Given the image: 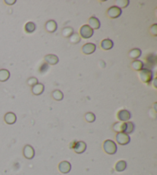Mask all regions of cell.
<instances>
[{
	"label": "cell",
	"instance_id": "obj_1",
	"mask_svg": "<svg viewBox=\"0 0 157 175\" xmlns=\"http://www.w3.org/2000/svg\"><path fill=\"white\" fill-rule=\"evenodd\" d=\"M139 76L142 82L145 83H150L153 79V73L150 69L143 68L140 71H139Z\"/></svg>",
	"mask_w": 157,
	"mask_h": 175
},
{
	"label": "cell",
	"instance_id": "obj_2",
	"mask_svg": "<svg viewBox=\"0 0 157 175\" xmlns=\"http://www.w3.org/2000/svg\"><path fill=\"white\" fill-rule=\"evenodd\" d=\"M103 148H104V151L108 154L113 155L117 153V146L114 141L111 140H107L104 142L103 144Z\"/></svg>",
	"mask_w": 157,
	"mask_h": 175
},
{
	"label": "cell",
	"instance_id": "obj_3",
	"mask_svg": "<svg viewBox=\"0 0 157 175\" xmlns=\"http://www.w3.org/2000/svg\"><path fill=\"white\" fill-rule=\"evenodd\" d=\"M80 35L84 39H89L94 35V29L88 25H84L80 29Z\"/></svg>",
	"mask_w": 157,
	"mask_h": 175
},
{
	"label": "cell",
	"instance_id": "obj_4",
	"mask_svg": "<svg viewBox=\"0 0 157 175\" xmlns=\"http://www.w3.org/2000/svg\"><path fill=\"white\" fill-rule=\"evenodd\" d=\"M116 140L120 145H127L130 142V137L123 132L117 133V134L116 135Z\"/></svg>",
	"mask_w": 157,
	"mask_h": 175
},
{
	"label": "cell",
	"instance_id": "obj_5",
	"mask_svg": "<svg viewBox=\"0 0 157 175\" xmlns=\"http://www.w3.org/2000/svg\"><path fill=\"white\" fill-rule=\"evenodd\" d=\"M107 16H109L111 19H117V18L120 17L122 14V10L120 8H118L117 6H111L107 10Z\"/></svg>",
	"mask_w": 157,
	"mask_h": 175
},
{
	"label": "cell",
	"instance_id": "obj_6",
	"mask_svg": "<svg viewBox=\"0 0 157 175\" xmlns=\"http://www.w3.org/2000/svg\"><path fill=\"white\" fill-rule=\"evenodd\" d=\"M117 118L120 122H127L131 118V114L127 109H121L117 114Z\"/></svg>",
	"mask_w": 157,
	"mask_h": 175
},
{
	"label": "cell",
	"instance_id": "obj_7",
	"mask_svg": "<svg viewBox=\"0 0 157 175\" xmlns=\"http://www.w3.org/2000/svg\"><path fill=\"white\" fill-rule=\"evenodd\" d=\"M23 155L26 159H32L35 157V150L31 145H25L23 148Z\"/></svg>",
	"mask_w": 157,
	"mask_h": 175
},
{
	"label": "cell",
	"instance_id": "obj_8",
	"mask_svg": "<svg viewBox=\"0 0 157 175\" xmlns=\"http://www.w3.org/2000/svg\"><path fill=\"white\" fill-rule=\"evenodd\" d=\"M58 170L62 174H68L71 170V164L68 161H61L58 165Z\"/></svg>",
	"mask_w": 157,
	"mask_h": 175
},
{
	"label": "cell",
	"instance_id": "obj_9",
	"mask_svg": "<svg viewBox=\"0 0 157 175\" xmlns=\"http://www.w3.org/2000/svg\"><path fill=\"white\" fill-rule=\"evenodd\" d=\"M87 144L84 141H76L74 146L73 150L77 153H82L86 150Z\"/></svg>",
	"mask_w": 157,
	"mask_h": 175
},
{
	"label": "cell",
	"instance_id": "obj_10",
	"mask_svg": "<svg viewBox=\"0 0 157 175\" xmlns=\"http://www.w3.org/2000/svg\"><path fill=\"white\" fill-rule=\"evenodd\" d=\"M96 45L94 43H86L82 47V52L86 55H90V54H92L95 52L96 50Z\"/></svg>",
	"mask_w": 157,
	"mask_h": 175
},
{
	"label": "cell",
	"instance_id": "obj_11",
	"mask_svg": "<svg viewBox=\"0 0 157 175\" xmlns=\"http://www.w3.org/2000/svg\"><path fill=\"white\" fill-rule=\"evenodd\" d=\"M45 60L49 65H56L59 62L58 57L54 54H48V55L45 56Z\"/></svg>",
	"mask_w": 157,
	"mask_h": 175
},
{
	"label": "cell",
	"instance_id": "obj_12",
	"mask_svg": "<svg viewBox=\"0 0 157 175\" xmlns=\"http://www.w3.org/2000/svg\"><path fill=\"white\" fill-rule=\"evenodd\" d=\"M16 120H17L16 115L14 114V113H12V112L7 113L4 117L5 122H6L7 124H14L16 122Z\"/></svg>",
	"mask_w": 157,
	"mask_h": 175
},
{
	"label": "cell",
	"instance_id": "obj_13",
	"mask_svg": "<svg viewBox=\"0 0 157 175\" xmlns=\"http://www.w3.org/2000/svg\"><path fill=\"white\" fill-rule=\"evenodd\" d=\"M44 90H45V86L42 83H38L32 87V94L36 95V96H39V95L42 94L44 92Z\"/></svg>",
	"mask_w": 157,
	"mask_h": 175
},
{
	"label": "cell",
	"instance_id": "obj_14",
	"mask_svg": "<svg viewBox=\"0 0 157 175\" xmlns=\"http://www.w3.org/2000/svg\"><path fill=\"white\" fill-rule=\"evenodd\" d=\"M45 29L49 32H55L58 29V24L55 20H49L45 24Z\"/></svg>",
	"mask_w": 157,
	"mask_h": 175
},
{
	"label": "cell",
	"instance_id": "obj_15",
	"mask_svg": "<svg viewBox=\"0 0 157 175\" xmlns=\"http://www.w3.org/2000/svg\"><path fill=\"white\" fill-rule=\"evenodd\" d=\"M89 26L92 29H98L101 27V22L95 16H92L89 19Z\"/></svg>",
	"mask_w": 157,
	"mask_h": 175
},
{
	"label": "cell",
	"instance_id": "obj_16",
	"mask_svg": "<svg viewBox=\"0 0 157 175\" xmlns=\"http://www.w3.org/2000/svg\"><path fill=\"white\" fill-rule=\"evenodd\" d=\"M101 46L103 50H110L114 47V42L110 39H105L102 40L101 43Z\"/></svg>",
	"mask_w": 157,
	"mask_h": 175
},
{
	"label": "cell",
	"instance_id": "obj_17",
	"mask_svg": "<svg viewBox=\"0 0 157 175\" xmlns=\"http://www.w3.org/2000/svg\"><path fill=\"white\" fill-rule=\"evenodd\" d=\"M10 77V72L6 69L0 70V82H6Z\"/></svg>",
	"mask_w": 157,
	"mask_h": 175
},
{
	"label": "cell",
	"instance_id": "obj_18",
	"mask_svg": "<svg viewBox=\"0 0 157 175\" xmlns=\"http://www.w3.org/2000/svg\"><path fill=\"white\" fill-rule=\"evenodd\" d=\"M125 128V122H117L113 126V130L117 133H122Z\"/></svg>",
	"mask_w": 157,
	"mask_h": 175
},
{
	"label": "cell",
	"instance_id": "obj_19",
	"mask_svg": "<svg viewBox=\"0 0 157 175\" xmlns=\"http://www.w3.org/2000/svg\"><path fill=\"white\" fill-rule=\"evenodd\" d=\"M132 68L136 71H140L144 68V63L141 61V60H134L133 63H131Z\"/></svg>",
	"mask_w": 157,
	"mask_h": 175
},
{
	"label": "cell",
	"instance_id": "obj_20",
	"mask_svg": "<svg viewBox=\"0 0 157 175\" xmlns=\"http://www.w3.org/2000/svg\"><path fill=\"white\" fill-rule=\"evenodd\" d=\"M127 162L125 161H119L116 163L115 165V170L117 172H122V171H125L127 169Z\"/></svg>",
	"mask_w": 157,
	"mask_h": 175
},
{
	"label": "cell",
	"instance_id": "obj_21",
	"mask_svg": "<svg viewBox=\"0 0 157 175\" xmlns=\"http://www.w3.org/2000/svg\"><path fill=\"white\" fill-rule=\"evenodd\" d=\"M142 54V52L141 50H140V49H133V50H130V52H129V56L130 57L131 59H133V60H137V59H138L139 57L141 56Z\"/></svg>",
	"mask_w": 157,
	"mask_h": 175
},
{
	"label": "cell",
	"instance_id": "obj_22",
	"mask_svg": "<svg viewBox=\"0 0 157 175\" xmlns=\"http://www.w3.org/2000/svg\"><path fill=\"white\" fill-rule=\"evenodd\" d=\"M135 129V126L134 124L132 122H125V128H124L123 133L127 134H132L134 131Z\"/></svg>",
	"mask_w": 157,
	"mask_h": 175
},
{
	"label": "cell",
	"instance_id": "obj_23",
	"mask_svg": "<svg viewBox=\"0 0 157 175\" xmlns=\"http://www.w3.org/2000/svg\"><path fill=\"white\" fill-rule=\"evenodd\" d=\"M35 29H36V26L32 22H27L25 26V29L27 33H32L33 32H35Z\"/></svg>",
	"mask_w": 157,
	"mask_h": 175
},
{
	"label": "cell",
	"instance_id": "obj_24",
	"mask_svg": "<svg viewBox=\"0 0 157 175\" xmlns=\"http://www.w3.org/2000/svg\"><path fill=\"white\" fill-rule=\"evenodd\" d=\"M74 33V29L71 27H65L64 28L63 30H62V35L64 37H71V35Z\"/></svg>",
	"mask_w": 157,
	"mask_h": 175
},
{
	"label": "cell",
	"instance_id": "obj_25",
	"mask_svg": "<svg viewBox=\"0 0 157 175\" xmlns=\"http://www.w3.org/2000/svg\"><path fill=\"white\" fill-rule=\"evenodd\" d=\"M52 96H53V98L55 100L60 101L63 100L64 94L59 90H56L53 91V93H52Z\"/></svg>",
	"mask_w": 157,
	"mask_h": 175
},
{
	"label": "cell",
	"instance_id": "obj_26",
	"mask_svg": "<svg viewBox=\"0 0 157 175\" xmlns=\"http://www.w3.org/2000/svg\"><path fill=\"white\" fill-rule=\"evenodd\" d=\"M129 3H130V1L129 0H117L116 1V5L118 8H126L127 6L129 5Z\"/></svg>",
	"mask_w": 157,
	"mask_h": 175
},
{
	"label": "cell",
	"instance_id": "obj_27",
	"mask_svg": "<svg viewBox=\"0 0 157 175\" xmlns=\"http://www.w3.org/2000/svg\"><path fill=\"white\" fill-rule=\"evenodd\" d=\"M84 118H85V120H86V121L88 123H93V122L95 121V120H96L95 115H94L93 113H91V112L87 113L84 116Z\"/></svg>",
	"mask_w": 157,
	"mask_h": 175
},
{
	"label": "cell",
	"instance_id": "obj_28",
	"mask_svg": "<svg viewBox=\"0 0 157 175\" xmlns=\"http://www.w3.org/2000/svg\"><path fill=\"white\" fill-rule=\"evenodd\" d=\"M70 42L74 44L78 43V42H81V37L78 33H73L71 36L70 37Z\"/></svg>",
	"mask_w": 157,
	"mask_h": 175
},
{
	"label": "cell",
	"instance_id": "obj_29",
	"mask_svg": "<svg viewBox=\"0 0 157 175\" xmlns=\"http://www.w3.org/2000/svg\"><path fill=\"white\" fill-rule=\"evenodd\" d=\"M37 83H38V80L37 78L35 77H31L29 78V80H28V84L30 86H33L35 85H36Z\"/></svg>",
	"mask_w": 157,
	"mask_h": 175
},
{
	"label": "cell",
	"instance_id": "obj_30",
	"mask_svg": "<svg viewBox=\"0 0 157 175\" xmlns=\"http://www.w3.org/2000/svg\"><path fill=\"white\" fill-rule=\"evenodd\" d=\"M150 32H151V34H153V36H155L157 35V25L156 24H154V25H153L151 27H150Z\"/></svg>",
	"mask_w": 157,
	"mask_h": 175
},
{
	"label": "cell",
	"instance_id": "obj_31",
	"mask_svg": "<svg viewBox=\"0 0 157 175\" xmlns=\"http://www.w3.org/2000/svg\"><path fill=\"white\" fill-rule=\"evenodd\" d=\"M5 2L7 3L8 5H13L16 2V0H13V1H8V0H6V1H5Z\"/></svg>",
	"mask_w": 157,
	"mask_h": 175
},
{
	"label": "cell",
	"instance_id": "obj_32",
	"mask_svg": "<svg viewBox=\"0 0 157 175\" xmlns=\"http://www.w3.org/2000/svg\"><path fill=\"white\" fill-rule=\"evenodd\" d=\"M156 79H155L154 80V87L155 88H156Z\"/></svg>",
	"mask_w": 157,
	"mask_h": 175
}]
</instances>
